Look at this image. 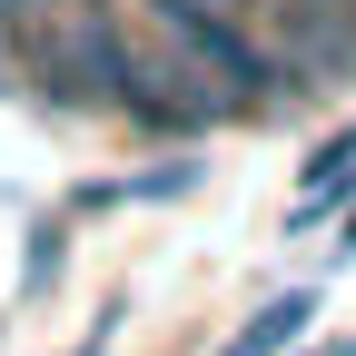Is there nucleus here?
Segmentation results:
<instances>
[{
  "label": "nucleus",
  "instance_id": "nucleus-1",
  "mask_svg": "<svg viewBox=\"0 0 356 356\" xmlns=\"http://www.w3.org/2000/svg\"><path fill=\"white\" fill-rule=\"evenodd\" d=\"M149 20H159L168 50L218 89L228 119H257V109L287 99V79H277V60H267V40H257L248 10H228V0H149Z\"/></svg>",
  "mask_w": 356,
  "mask_h": 356
},
{
  "label": "nucleus",
  "instance_id": "nucleus-2",
  "mask_svg": "<svg viewBox=\"0 0 356 356\" xmlns=\"http://www.w3.org/2000/svg\"><path fill=\"white\" fill-rule=\"evenodd\" d=\"M20 50H30V79L50 89L60 109H99L109 89H119V20H109V0H60V10H40L20 30Z\"/></svg>",
  "mask_w": 356,
  "mask_h": 356
},
{
  "label": "nucleus",
  "instance_id": "nucleus-3",
  "mask_svg": "<svg viewBox=\"0 0 356 356\" xmlns=\"http://www.w3.org/2000/svg\"><path fill=\"white\" fill-rule=\"evenodd\" d=\"M109 99L139 119V129H159V139H198V129L228 119L218 89L178 60V50H119V89H109Z\"/></svg>",
  "mask_w": 356,
  "mask_h": 356
},
{
  "label": "nucleus",
  "instance_id": "nucleus-4",
  "mask_svg": "<svg viewBox=\"0 0 356 356\" xmlns=\"http://www.w3.org/2000/svg\"><path fill=\"white\" fill-rule=\"evenodd\" d=\"M307 317H317V297L297 287V297H277V307H257V317H248L228 346H218V356H277L287 337H307Z\"/></svg>",
  "mask_w": 356,
  "mask_h": 356
},
{
  "label": "nucleus",
  "instance_id": "nucleus-5",
  "mask_svg": "<svg viewBox=\"0 0 356 356\" xmlns=\"http://www.w3.org/2000/svg\"><path fill=\"white\" fill-rule=\"evenodd\" d=\"M346 188H356V129H346V139H337V149L317 159V178H307V208H297V218H327V208H337Z\"/></svg>",
  "mask_w": 356,
  "mask_h": 356
},
{
  "label": "nucleus",
  "instance_id": "nucleus-6",
  "mask_svg": "<svg viewBox=\"0 0 356 356\" xmlns=\"http://www.w3.org/2000/svg\"><path fill=\"white\" fill-rule=\"evenodd\" d=\"M40 10H60V0H0V30H30Z\"/></svg>",
  "mask_w": 356,
  "mask_h": 356
},
{
  "label": "nucleus",
  "instance_id": "nucleus-7",
  "mask_svg": "<svg viewBox=\"0 0 356 356\" xmlns=\"http://www.w3.org/2000/svg\"><path fill=\"white\" fill-rule=\"evenodd\" d=\"M346 257H356V218H346Z\"/></svg>",
  "mask_w": 356,
  "mask_h": 356
}]
</instances>
